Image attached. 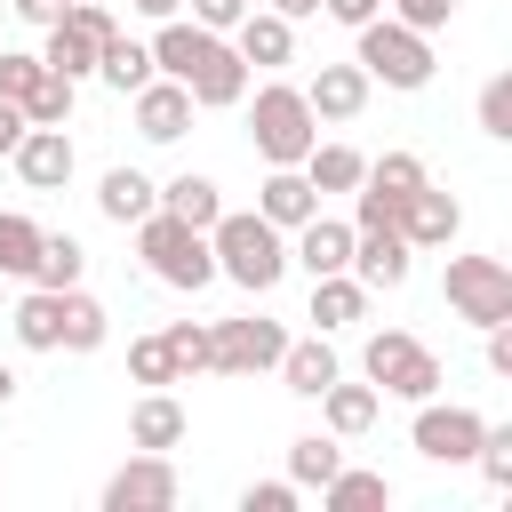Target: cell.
I'll use <instances>...</instances> for the list:
<instances>
[{
	"mask_svg": "<svg viewBox=\"0 0 512 512\" xmlns=\"http://www.w3.org/2000/svg\"><path fill=\"white\" fill-rule=\"evenodd\" d=\"M8 400H16V368L0 360V408H8Z\"/></svg>",
	"mask_w": 512,
	"mask_h": 512,
	"instance_id": "cell-50",
	"label": "cell"
},
{
	"mask_svg": "<svg viewBox=\"0 0 512 512\" xmlns=\"http://www.w3.org/2000/svg\"><path fill=\"white\" fill-rule=\"evenodd\" d=\"M160 336H168V352H176V376H200V368H208V320H168Z\"/></svg>",
	"mask_w": 512,
	"mask_h": 512,
	"instance_id": "cell-37",
	"label": "cell"
},
{
	"mask_svg": "<svg viewBox=\"0 0 512 512\" xmlns=\"http://www.w3.org/2000/svg\"><path fill=\"white\" fill-rule=\"evenodd\" d=\"M8 160H16L24 192H64V184H72V168H80V152H72V136H64V128H24Z\"/></svg>",
	"mask_w": 512,
	"mask_h": 512,
	"instance_id": "cell-12",
	"label": "cell"
},
{
	"mask_svg": "<svg viewBox=\"0 0 512 512\" xmlns=\"http://www.w3.org/2000/svg\"><path fill=\"white\" fill-rule=\"evenodd\" d=\"M272 368H280V384H288V392H296V400H320V392H328V384H336V376H344V368H336V352H328V336H320V328H312V336H288V352H280V360H272Z\"/></svg>",
	"mask_w": 512,
	"mask_h": 512,
	"instance_id": "cell-19",
	"label": "cell"
},
{
	"mask_svg": "<svg viewBox=\"0 0 512 512\" xmlns=\"http://www.w3.org/2000/svg\"><path fill=\"white\" fill-rule=\"evenodd\" d=\"M480 128H488V136H496V144H504V136H512V72H496V80H488V88H480Z\"/></svg>",
	"mask_w": 512,
	"mask_h": 512,
	"instance_id": "cell-40",
	"label": "cell"
},
{
	"mask_svg": "<svg viewBox=\"0 0 512 512\" xmlns=\"http://www.w3.org/2000/svg\"><path fill=\"white\" fill-rule=\"evenodd\" d=\"M0 312H8V280H0Z\"/></svg>",
	"mask_w": 512,
	"mask_h": 512,
	"instance_id": "cell-51",
	"label": "cell"
},
{
	"mask_svg": "<svg viewBox=\"0 0 512 512\" xmlns=\"http://www.w3.org/2000/svg\"><path fill=\"white\" fill-rule=\"evenodd\" d=\"M312 208H320V192L304 184V168H264V184H256V216H272L280 232H296Z\"/></svg>",
	"mask_w": 512,
	"mask_h": 512,
	"instance_id": "cell-21",
	"label": "cell"
},
{
	"mask_svg": "<svg viewBox=\"0 0 512 512\" xmlns=\"http://www.w3.org/2000/svg\"><path fill=\"white\" fill-rule=\"evenodd\" d=\"M128 376H136L144 392H160V384H184V376H176V352H168V336H160V328L128 344Z\"/></svg>",
	"mask_w": 512,
	"mask_h": 512,
	"instance_id": "cell-35",
	"label": "cell"
},
{
	"mask_svg": "<svg viewBox=\"0 0 512 512\" xmlns=\"http://www.w3.org/2000/svg\"><path fill=\"white\" fill-rule=\"evenodd\" d=\"M24 120H32V128H64V120H72V80H64V72H40L32 96H24Z\"/></svg>",
	"mask_w": 512,
	"mask_h": 512,
	"instance_id": "cell-36",
	"label": "cell"
},
{
	"mask_svg": "<svg viewBox=\"0 0 512 512\" xmlns=\"http://www.w3.org/2000/svg\"><path fill=\"white\" fill-rule=\"evenodd\" d=\"M128 104H136V136H144V144H176V136L192 128V112H200V104H192V88H184V80H168V72H152Z\"/></svg>",
	"mask_w": 512,
	"mask_h": 512,
	"instance_id": "cell-11",
	"label": "cell"
},
{
	"mask_svg": "<svg viewBox=\"0 0 512 512\" xmlns=\"http://www.w3.org/2000/svg\"><path fill=\"white\" fill-rule=\"evenodd\" d=\"M184 432H192V416H184V400H176L168 384H160V392H144V400L128 408V448H160V456H168Z\"/></svg>",
	"mask_w": 512,
	"mask_h": 512,
	"instance_id": "cell-20",
	"label": "cell"
},
{
	"mask_svg": "<svg viewBox=\"0 0 512 512\" xmlns=\"http://www.w3.org/2000/svg\"><path fill=\"white\" fill-rule=\"evenodd\" d=\"M272 16H288V24H304V16H320V0H272Z\"/></svg>",
	"mask_w": 512,
	"mask_h": 512,
	"instance_id": "cell-49",
	"label": "cell"
},
{
	"mask_svg": "<svg viewBox=\"0 0 512 512\" xmlns=\"http://www.w3.org/2000/svg\"><path fill=\"white\" fill-rule=\"evenodd\" d=\"M208 256H216V280H232L248 296H272L288 280V232L256 208H224L208 224Z\"/></svg>",
	"mask_w": 512,
	"mask_h": 512,
	"instance_id": "cell-1",
	"label": "cell"
},
{
	"mask_svg": "<svg viewBox=\"0 0 512 512\" xmlns=\"http://www.w3.org/2000/svg\"><path fill=\"white\" fill-rule=\"evenodd\" d=\"M0 320L16 328L24 352H56V336H64V288H32V280H24V296H16Z\"/></svg>",
	"mask_w": 512,
	"mask_h": 512,
	"instance_id": "cell-18",
	"label": "cell"
},
{
	"mask_svg": "<svg viewBox=\"0 0 512 512\" xmlns=\"http://www.w3.org/2000/svg\"><path fill=\"white\" fill-rule=\"evenodd\" d=\"M192 8V24H208V32H232L240 16H248V0H184Z\"/></svg>",
	"mask_w": 512,
	"mask_h": 512,
	"instance_id": "cell-43",
	"label": "cell"
},
{
	"mask_svg": "<svg viewBox=\"0 0 512 512\" xmlns=\"http://www.w3.org/2000/svg\"><path fill=\"white\" fill-rule=\"evenodd\" d=\"M320 16H336V24H368V16H384V0H320Z\"/></svg>",
	"mask_w": 512,
	"mask_h": 512,
	"instance_id": "cell-45",
	"label": "cell"
},
{
	"mask_svg": "<svg viewBox=\"0 0 512 512\" xmlns=\"http://www.w3.org/2000/svg\"><path fill=\"white\" fill-rule=\"evenodd\" d=\"M104 336H112V312L88 288H64V336H56V352H96Z\"/></svg>",
	"mask_w": 512,
	"mask_h": 512,
	"instance_id": "cell-30",
	"label": "cell"
},
{
	"mask_svg": "<svg viewBox=\"0 0 512 512\" xmlns=\"http://www.w3.org/2000/svg\"><path fill=\"white\" fill-rule=\"evenodd\" d=\"M320 336H336V328H352V320H368V288L352 280V272H320L312 280V312H304Z\"/></svg>",
	"mask_w": 512,
	"mask_h": 512,
	"instance_id": "cell-22",
	"label": "cell"
},
{
	"mask_svg": "<svg viewBox=\"0 0 512 512\" xmlns=\"http://www.w3.org/2000/svg\"><path fill=\"white\" fill-rule=\"evenodd\" d=\"M336 464H344L336 432H304V440H288V480H296V488H320Z\"/></svg>",
	"mask_w": 512,
	"mask_h": 512,
	"instance_id": "cell-34",
	"label": "cell"
},
{
	"mask_svg": "<svg viewBox=\"0 0 512 512\" xmlns=\"http://www.w3.org/2000/svg\"><path fill=\"white\" fill-rule=\"evenodd\" d=\"M360 184H368V192H384V200H408L416 184H432V168H424L416 152H384V160H368V168H360Z\"/></svg>",
	"mask_w": 512,
	"mask_h": 512,
	"instance_id": "cell-33",
	"label": "cell"
},
{
	"mask_svg": "<svg viewBox=\"0 0 512 512\" xmlns=\"http://www.w3.org/2000/svg\"><path fill=\"white\" fill-rule=\"evenodd\" d=\"M24 128H32V120H24V112H16V104H8V96H0V160H8V152H16V136H24Z\"/></svg>",
	"mask_w": 512,
	"mask_h": 512,
	"instance_id": "cell-47",
	"label": "cell"
},
{
	"mask_svg": "<svg viewBox=\"0 0 512 512\" xmlns=\"http://www.w3.org/2000/svg\"><path fill=\"white\" fill-rule=\"evenodd\" d=\"M464 232V208H456V192H440V184H416L408 200H400V240L424 256V248H448Z\"/></svg>",
	"mask_w": 512,
	"mask_h": 512,
	"instance_id": "cell-13",
	"label": "cell"
},
{
	"mask_svg": "<svg viewBox=\"0 0 512 512\" xmlns=\"http://www.w3.org/2000/svg\"><path fill=\"white\" fill-rule=\"evenodd\" d=\"M296 168H304V184H312V192H352L368 160H360L352 144H312V152H304Z\"/></svg>",
	"mask_w": 512,
	"mask_h": 512,
	"instance_id": "cell-31",
	"label": "cell"
},
{
	"mask_svg": "<svg viewBox=\"0 0 512 512\" xmlns=\"http://www.w3.org/2000/svg\"><path fill=\"white\" fill-rule=\"evenodd\" d=\"M384 16H400V24H416V32H440V24L456 16V0H384Z\"/></svg>",
	"mask_w": 512,
	"mask_h": 512,
	"instance_id": "cell-42",
	"label": "cell"
},
{
	"mask_svg": "<svg viewBox=\"0 0 512 512\" xmlns=\"http://www.w3.org/2000/svg\"><path fill=\"white\" fill-rule=\"evenodd\" d=\"M248 144H256V160H264V168H296V160L320 144V120H312L304 88L264 80V88H256V104H248Z\"/></svg>",
	"mask_w": 512,
	"mask_h": 512,
	"instance_id": "cell-2",
	"label": "cell"
},
{
	"mask_svg": "<svg viewBox=\"0 0 512 512\" xmlns=\"http://www.w3.org/2000/svg\"><path fill=\"white\" fill-rule=\"evenodd\" d=\"M32 256H40V224L24 208H0V280H32Z\"/></svg>",
	"mask_w": 512,
	"mask_h": 512,
	"instance_id": "cell-32",
	"label": "cell"
},
{
	"mask_svg": "<svg viewBox=\"0 0 512 512\" xmlns=\"http://www.w3.org/2000/svg\"><path fill=\"white\" fill-rule=\"evenodd\" d=\"M352 64L368 72V80H384V88H400V96H416L424 80H432V32H416V24H400V16H368L360 24V48H352Z\"/></svg>",
	"mask_w": 512,
	"mask_h": 512,
	"instance_id": "cell-3",
	"label": "cell"
},
{
	"mask_svg": "<svg viewBox=\"0 0 512 512\" xmlns=\"http://www.w3.org/2000/svg\"><path fill=\"white\" fill-rule=\"evenodd\" d=\"M440 296H448L456 320L496 328V320H512V264H504V256H448Z\"/></svg>",
	"mask_w": 512,
	"mask_h": 512,
	"instance_id": "cell-6",
	"label": "cell"
},
{
	"mask_svg": "<svg viewBox=\"0 0 512 512\" xmlns=\"http://www.w3.org/2000/svg\"><path fill=\"white\" fill-rule=\"evenodd\" d=\"M160 208H168V216H184L192 232H208V224L224 216V192H216V176H192V168H184V176H168V184H160Z\"/></svg>",
	"mask_w": 512,
	"mask_h": 512,
	"instance_id": "cell-27",
	"label": "cell"
},
{
	"mask_svg": "<svg viewBox=\"0 0 512 512\" xmlns=\"http://www.w3.org/2000/svg\"><path fill=\"white\" fill-rule=\"evenodd\" d=\"M40 72H48V64H40L32 48H0V96H8L16 112H24V96H32V80H40Z\"/></svg>",
	"mask_w": 512,
	"mask_h": 512,
	"instance_id": "cell-39",
	"label": "cell"
},
{
	"mask_svg": "<svg viewBox=\"0 0 512 512\" xmlns=\"http://www.w3.org/2000/svg\"><path fill=\"white\" fill-rule=\"evenodd\" d=\"M320 504H328V512H384V504H392V480H384V472H360V464H336V472L320 480Z\"/></svg>",
	"mask_w": 512,
	"mask_h": 512,
	"instance_id": "cell-25",
	"label": "cell"
},
{
	"mask_svg": "<svg viewBox=\"0 0 512 512\" xmlns=\"http://www.w3.org/2000/svg\"><path fill=\"white\" fill-rule=\"evenodd\" d=\"M280 352H288V328H280V320H256V312L208 320V368H216V376H264Z\"/></svg>",
	"mask_w": 512,
	"mask_h": 512,
	"instance_id": "cell-7",
	"label": "cell"
},
{
	"mask_svg": "<svg viewBox=\"0 0 512 512\" xmlns=\"http://www.w3.org/2000/svg\"><path fill=\"white\" fill-rule=\"evenodd\" d=\"M288 264H304L312 280L320 272H352V224H336V216H304L296 232H288Z\"/></svg>",
	"mask_w": 512,
	"mask_h": 512,
	"instance_id": "cell-16",
	"label": "cell"
},
{
	"mask_svg": "<svg viewBox=\"0 0 512 512\" xmlns=\"http://www.w3.org/2000/svg\"><path fill=\"white\" fill-rule=\"evenodd\" d=\"M480 432H488V416H480V408H464V400H416L408 448H416L424 464H472Z\"/></svg>",
	"mask_w": 512,
	"mask_h": 512,
	"instance_id": "cell-8",
	"label": "cell"
},
{
	"mask_svg": "<svg viewBox=\"0 0 512 512\" xmlns=\"http://www.w3.org/2000/svg\"><path fill=\"white\" fill-rule=\"evenodd\" d=\"M480 336H488V376H512V320H496Z\"/></svg>",
	"mask_w": 512,
	"mask_h": 512,
	"instance_id": "cell-44",
	"label": "cell"
},
{
	"mask_svg": "<svg viewBox=\"0 0 512 512\" xmlns=\"http://www.w3.org/2000/svg\"><path fill=\"white\" fill-rule=\"evenodd\" d=\"M296 496H304L296 480H248L240 488V512H296Z\"/></svg>",
	"mask_w": 512,
	"mask_h": 512,
	"instance_id": "cell-41",
	"label": "cell"
},
{
	"mask_svg": "<svg viewBox=\"0 0 512 512\" xmlns=\"http://www.w3.org/2000/svg\"><path fill=\"white\" fill-rule=\"evenodd\" d=\"M8 8H16L24 24H40V32H48V24H64V8H72V0H8Z\"/></svg>",
	"mask_w": 512,
	"mask_h": 512,
	"instance_id": "cell-46",
	"label": "cell"
},
{
	"mask_svg": "<svg viewBox=\"0 0 512 512\" xmlns=\"http://www.w3.org/2000/svg\"><path fill=\"white\" fill-rule=\"evenodd\" d=\"M472 464H480V480H488V488H512V424H488V432H480V448H472Z\"/></svg>",
	"mask_w": 512,
	"mask_h": 512,
	"instance_id": "cell-38",
	"label": "cell"
},
{
	"mask_svg": "<svg viewBox=\"0 0 512 512\" xmlns=\"http://www.w3.org/2000/svg\"><path fill=\"white\" fill-rule=\"evenodd\" d=\"M128 8H136L144 24H160V16H184V0H128Z\"/></svg>",
	"mask_w": 512,
	"mask_h": 512,
	"instance_id": "cell-48",
	"label": "cell"
},
{
	"mask_svg": "<svg viewBox=\"0 0 512 512\" xmlns=\"http://www.w3.org/2000/svg\"><path fill=\"white\" fill-rule=\"evenodd\" d=\"M96 56H104V40H96V32H80L72 16H64V24H48V48H40V64H48V72H64V80L80 88V80L96 72Z\"/></svg>",
	"mask_w": 512,
	"mask_h": 512,
	"instance_id": "cell-26",
	"label": "cell"
},
{
	"mask_svg": "<svg viewBox=\"0 0 512 512\" xmlns=\"http://www.w3.org/2000/svg\"><path fill=\"white\" fill-rule=\"evenodd\" d=\"M376 408H384V392H376V384H344V376H336V384L320 392V416H328V432H336V440H360V432L376 424Z\"/></svg>",
	"mask_w": 512,
	"mask_h": 512,
	"instance_id": "cell-24",
	"label": "cell"
},
{
	"mask_svg": "<svg viewBox=\"0 0 512 512\" xmlns=\"http://www.w3.org/2000/svg\"><path fill=\"white\" fill-rule=\"evenodd\" d=\"M136 256L152 264V280H160V288H184V296H200V288L216 280L208 232H192V224H184V216H168V208H152V216L136 224Z\"/></svg>",
	"mask_w": 512,
	"mask_h": 512,
	"instance_id": "cell-4",
	"label": "cell"
},
{
	"mask_svg": "<svg viewBox=\"0 0 512 512\" xmlns=\"http://www.w3.org/2000/svg\"><path fill=\"white\" fill-rule=\"evenodd\" d=\"M232 48H240L248 72H280V64H296V24L272 16V8H248V16L232 24Z\"/></svg>",
	"mask_w": 512,
	"mask_h": 512,
	"instance_id": "cell-15",
	"label": "cell"
},
{
	"mask_svg": "<svg viewBox=\"0 0 512 512\" xmlns=\"http://www.w3.org/2000/svg\"><path fill=\"white\" fill-rule=\"evenodd\" d=\"M360 368H368L376 392H392V400H408V408L440 392V360H432V344H416L408 328H376L368 352H360Z\"/></svg>",
	"mask_w": 512,
	"mask_h": 512,
	"instance_id": "cell-5",
	"label": "cell"
},
{
	"mask_svg": "<svg viewBox=\"0 0 512 512\" xmlns=\"http://www.w3.org/2000/svg\"><path fill=\"white\" fill-rule=\"evenodd\" d=\"M96 208H104L112 224H144V216L160 208V184H152L144 168H104V184H96Z\"/></svg>",
	"mask_w": 512,
	"mask_h": 512,
	"instance_id": "cell-23",
	"label": "cell"
},
{
	"mask_svg": "<svg viewBox=\"0 0 512 512\" xmlns=\"http://www.w3.org/2000/svg\"><path fill=\"white\" fill-rule=\"evenodd\" d=\"M176 504V464L160 448H136L112 480H104V512H168Z\"/></svg>",
	"mask_w": 512,
	"mask_h": 512,
	"instance_id": "cell-9",
	"label": "cell"
},
{
	"mask_svg": "<svg viewBox=\"0 0 512 512\" xmlns=\"http://www.w3.org/2000/svg\"><path fill=\"white\" fill-rule=\"evenodd\" d=\"M96 80H104V88H120V96H136V88L152 80V48H144V40H128V32H112V40H104V56H96Z\"/></svg>",
	"mask_w": 512,
	"mask_h": 512,
	"instance_id": "cell-28",
	"label": "cell"
},
{
	"mask_svg": "<svg viewBox=\"0 0 512 512\" xmlns=\"http://www.w3.org/2000/svg\"><path fill=\"white\" fill-rule=\"evenodd\" d=\"M184 88H192L200 112H232V104H248V64H240V48L216 32V40L200 48V64L184 72Z\"/></svg>",
	"mask_w": 512,
	"mask_h": 512,
	"instance_id": "cell-10",
	"label": "cell"
},
{
	"mask_svg": "<svg viewBox=\"0 0 512 512\" xmlns=\"http://www.w3.org/2000/svg\"><path fill=\"white\" fill-rule=\"evenodd\" d=\"M88 272V248L72 232H40V256H32V288H80Z\"/></svg>",
	"mask_w": 512,
	"mask_h": 512,
	"instance_id": "cell-29",
	"label": "cell"
},
{
	"mask_svg": "<svg viewBox=\"0 0 512 512\" xmlns=\"http://www.w3.org/2000/svg\"><path fill=\"white\" fill-rule=\"evenodd\" d=\"M368 72L360 64H320L312 80H304V104H312V120H360L368 112Z\"/></svg>",
	"mask_w": 512,
	"mask_h": 512,
	"instance_id": "cell-17",
	"label": "cell"
},
{
	"mask_svg": "<svg viewBox=\"0 0 512 512\" xmlns=\"http://www.w3.org/2000/svg\"><path fill=\"white\" fill-rule=\"evenodd\" d=\"M408 264L416 248L400 240V224H376V232H352V280L376 296V288H408Z\"/></svg>",
	"mask_w": 512,
	"mask_h": 512,
	"instance_id": "cell-14",
	"label": "cell"
}]
</instances>
